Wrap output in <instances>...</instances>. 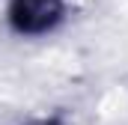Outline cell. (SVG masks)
<instances>
[{
	"label": "cell",
	"mask_w": 128,
	"mask_h": 125,
	"mask_svg": "<svg viewBox=\"0 0 128 125\" xmlns=\"http://www.w3.org/2000/svg\"><path fill=\"white\" fill-rule=\"evenodd\" d=\"M6 18L18 36L36 39V36H45L63 24L66 0H9Z\"/></svg>",
	"instance_id": "1"
},
{
	"label": "cell",
	"mask_w": 128,
	"mask_h": 125,
	"mask_svg": "<svg viewBox=\"0 0 128 125\" xmlns=\"http://www.w3.org/2000/svg\"><path fill=\"white\" fill-rule=\"evenodd\" d=\"M24 125H60L57 119H30V122H24Z\"/></svg>",
	"instance_id": "2"
}]
</instances>
